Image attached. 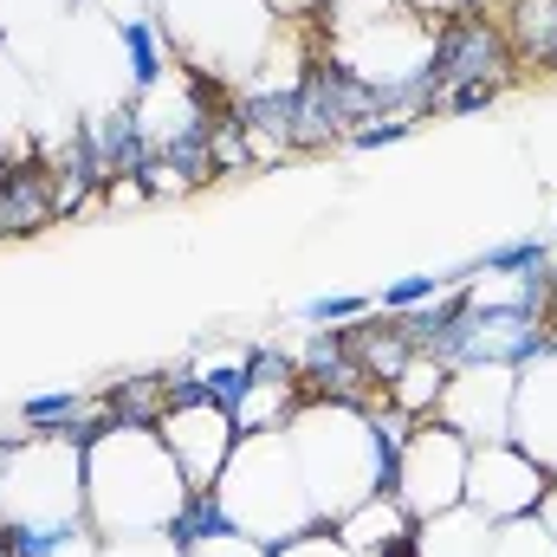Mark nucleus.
<instances>
[{
  "mask_svg": "<svg viewBox=\"0 0 557 557\" xmlns=\"http://www.w3.org/2000/svg\"><path fill=\"white\" fill-rule=\"evenodd\" d=\"M499 26H506V46H512V59L557 72V0H512Z\"/></svg>",
  "mask_w": 557,
  "mask_h": 557,
  "instance_id": "0eeeda50",
  "label": "nucleus"
},
{
  "mask_svg": "<svg viewBox=\"0 0 557 557\" xmlns=\"http://www.w3.org/2000/svg\"><path fill=\"white\" fill-rule=\"evenodd\" d=\"M117 39L131 52V98H149L162 85V33L149 20H117Z\"/></svg>",
  "mask_w": 557,
  "mask_h": 557,
  "instance_id": "9b49d317",
  "label": "nucleus"
},
{
  "mask_svg": "<svg viewBox=\"0 0 557 557\" xmlns=\"http://www.w3.org/2000/svg\"><path fill=\"white\" fill-rule=\"evenodd\" d=\"M383 117V85L337 65V59H311L298 72V117H292V149H337L350 137V124Z\"/></svg>",
  "mask_w": 557,
  "mask_h": 557,
  "instance_id": "f257e3e1",
  "label": "nucleus"
},
{
  "mask_svg": "<svg viewBox=\"0 0 557 557\" xmlns=\"http://www.w3.org/2000/svg\"><path fill=\"white\" fill-rule=\"evenodd\" d=\"M499 91H506V78H467V85H454V91L441 98V111H447V117H473V111H493Z\"/></svg>",
  "mask_w": 557,
  "mask_h": 557,
  "instance_id": "a211bd4d",
  "label": "nucleus"
},
{
  "mask_svg": "<svg viewBox=\"0 0 557 557\" xmlns=\"http://www.w3.org/2000/svg\"><path fill=\"white\" fill-rule=\"evenodd\" d=\"M59 175L46 169V162H13L7 175H0V240L7 234H39V227H52L59 221Z\"/></svg>",
  "mask_w": 557,
  "mask_h": 557,
  "instance_id": "20e7f679",
  "label": "nucleus"
},
{
  "mask_svg": "<svg viewBox=\"0 0 557 557\" xmlns=\"http://www.w3.org/2000/svg\"><path fill=\"white\" fill-rule=\"evenodd\" d=\"M532 267H552V240L545 234H525V240H506V247H486L480 253V273H532Z\"/></svg>",
  "mask_w": 557,
  "mask_h": 557,
  "instance_id": "4468645a",
  "label": "nucleus"
},
{
  "mask_svg": "<svg viewBox=\"0 0 557 557\" xmlns=\"http://www.w3.org/2000/svg\"><path fill=\"white\" fill-rule=\"evenodd\" d=\"M201 383H208V409H221L227 421L247 416V403H253V376H247V363H214V370H201Z\"/></svg>",
  "mask_w": 557,
  "mask_h": 557,
  "instance_id": "ddd939ff",
  "label": "nucleus"
},
{
  "mask_svg": "<svg viewBox=\"0 0 557 557\" xmlns=\"http://www.w3.org/2000/svg\"><path fill=\"white\" fill-rule=\"evenodd\" d=\"M298 389L311 403H344V409H376V383L363 376L357 350H350V331H311L305 350H298Z\"/></svg>",
  "mask_w": 557,
  "mask_h": 557,
  "instance_id": "f03ea898",
  "label": "nucleus"
},
{
  "mask_svg": "<svg viewBox=\"0 0 557 557\" xmlns=\"http://www.w3.org/2000/svg\"><path fill=\"white\" fill-rule=\"evenodd\" d=\"M214 131H221V117H188V124H175L169 137L156 143V156L169 162V175L182 182V188H201V182H214Z\"/></svg>",
  "mask_w": 557,
  "mask_h": 557,
  "instance_id": "423d86ee",
  "label": "nucleus"
},
{
  "mask_svg": "<svg viewBox=\"0 0 557 557\" xmlns=\"http://www.w3.org/2000/svg\"><path fill=\"white\" fill-rule=\"evenodd\" d=\"M370 311H376V298H363V292H324V298H305L298 305L305 324H357Z\"/></svg>",
  "mask_w": 557,
  "mask_h": 557,
  "instance_id": "2eb2a0df",
  "label": "nucleus"
},
{
  "mask_svg": "<svg viewBox=\"0 0 557 557\" xmlns=\"http://www.w3.org/2000/svg\"><path fill=\"white\" fill-rule=\"evenodd\" d=\"M441 292H454L447 285V273H403V278H389L383 285V311H416V305H428V298H441Z\"/></svg>",
  "mask_w": 557,
  "mask_h": 557,
  "instance_id": "f3484780",
  "label": "nucleus"
},
{
  "mask_svg": "<svg viewBox=\"0 0 557 557\" xmlns=\"http://www.w3.org/2000/svg\"><path fill=\"white\" fill-rule=\"evenodd\" d=\"M91 137H98V156H104L111 175H131V182H137L143 169L156 162V143H149V131H143L137 98H124L117 111H104V117L91 124Z\"/></svg>",
  "mask_w": 557,
  "mask_h": 557,
  "instance_id": "39448f33",
  "label": "nucleus"
},
{
  "mask_svg": "<svg viewBox=\"0 0 557 557\" xmlns=\"http://www.w3.org/2000/svg\"><path fill=\"white\" fill-rule=\"evenodd\" d=\"M292 117H298V85H267V91L234 98V124L247 137L278 143V149H292Z\"/></svg>",
  "mask_w": 557,
  "mask_h": 557,
  "instance_id": "1a4fd4ad",
  "label": "nucleus"
},
{
  "mask_svg": "<svg viewBox=\"0 0 557 557\" xmlns=\"http://www.w3.org/2000/svg\"><path fill=\"white\" fill-rule=\"evenodd\" d=\"M162 539L175 545V557H195L201 545H227V539H253V532L240 525V512L227 506V493H221V486H188V493H182V506L169 512Z\"/></svg>",
  "mask_w": 557,
  "mask_h": 557,
  "instance_id": "7ed1b4c3",
  "label": "nucleus"
},
{
  "mask_svg": "<svg viewBox=\"0 0 557 557\" xmlns=\"http://www.w3.org/2000/svg\"><path fill=\"white\" fill-rule=\"evenodd\" d=\"M78 539H91L85 512H65V519H0V557H59Z\"/></svg>",
  "mask_w": 557,
  "mask_h": 557,
  "instance_id": "6e6552de",
  "label": "nucleus"
},
{
  "mask_svg": "<svg viewBox=\"0 0 557 557\" xmlns=\"http://www.w3.org/2000/svg\"><path fill=\"white\" fill-rule=\"evenodd\" d=\"M85 409H91L85 389H46V396H26L20 403V421L26 428H52V421H72V416H85Z\"/></svg>",
  "mask_w": 557,
  "mask_h": 557,
  "instance_id": "dca6fc26",
  "label": "nucleus"
},
{
  "mask_svg": "<svg viewBox=\"0 0 557 557\" xmlns=\"http://www.w3.org/2000/svg\"><path fill=\"white\" fill-rule=\"evenodd\" d=\"M247 376H253V396H278V403L298 396V357H285L278 344L247 350Z\"/></svg>",
  "mask_w": 557,
  "mask_h": 557,
  "instance_id": "f8f14e48",
  "label": "nucleus"
},
{
  "mask_svg": "<svg viewBox=\"0 0 557 557\" xmlns=\"http://www.w3.org/2000/svg\"><path fill=\"white\" fill-rule=\"evenodd\" d=\"M104 416H117V428H156L169 416V376H124L98 396Z\"/></svg>",
  "mask_w": 557,
  "mask_h": 557,
  "instance_id": "9d476101",
  "label": "nucleus"
},
{
  "mask_svg": "<svg viewBox=\"0 0 557 557\" xmlns=\"http://www.w3.org/2000/svg\"><path fill=\"white\" fill-rule=\"evenodd\" d=\"M409 137H416V117H370V124H357L344 143L370 156V149H389V143H409Z\"/></svg>",
  "mask_w": 557,
  "mask_h": 557,
  "instance_id": "6ab92c4d",
  "label": "nucleus"
}]
</instances>
